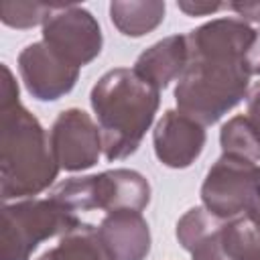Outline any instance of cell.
<instances>
[{
	"mask_svg": "<svg viewBox=\"0 0 260 260\" xmlns=\"http://www.w3.org/2000/svg\"><path fill=\"white\" fill-rule=\"evenodd\" d=\"M59 175L49 134L20 104H0V193L24 199L43 193Z\"/></svg>",
	"mask_w": 260,
	"mask_h": 260,
	"instance_id": "7a4b0ae2",
	"label": "cell"
},
{
	"mask_svg": "<svg viewBox=\"0 0 260 260\" xmlns=\"http://www.w3.org/2000/svg\"><path fill=\"white\" fill-rule=\"evenodd\" d=\"M81 221L57 199H22L2 207L0 260H28L37 246L65 236Z\"/></svg>",
	"mask_w": 260,
	"mask_h": 260,
	"instance_id": "277c9868",
	"label": "cell"
},
{
	"mask_svg": "<svg viewBox=\"0 0 260 260\" xmlns=\"http://www.w3.org/2000/svg\"><path fill=\"white\" fill-rule=\"evenodd\" d=\"M254 260H260V254H258V256H256V258H254Z\"/></svg>",
	"mask_w": 260,
	"mask_h": 260,
	"instance_id": "603a6c76",
	"label": "cell"
},
{
	"mask_svg": "<svg viewBox=\"0 0 260 260\" xmlns=\"http://www.w3.org/2000/svg\"><path fill=\"white\" fill-rule=\"evenodd\" d=\"M223 225L225 219L197 205L181 215L175 234L191 260H236L228 248Z\"/></svg>",
	"mask_w": 260,
	"mask_h": 260,
	"instance_id": "7c38bea8",
	"label": "cell"
},
{
	"mask_svg": "<svg viewBox=\"0 0 260 260\" xmlns=\"http://www.w3.org/2000/svg\"><path fill=\"white\" fill-rule=\"evenodd\" d=\"M250 217V221L260 230V177H258V187H256V193H254V199L248 207V211L244 213Z\"/></svg>",
	"mask_w": 260,
	"mask_h": 260,
	"instance_id": "7402d4cb",
	"label": "cell"
},
{
	"mask_svg": "<svg viewBox=\"0 0 260 260\" xmlns=\"http://www.w3.org/2000/svg\"><path fill=\"white\" fill-rule=\"evenodd\" d=\"M165 18V2L160 0H116L110 4V20L124 37H144L152 32Z\"/></svg>",
	"mask_w": 260,
	"mask_h": 260,
	"instance_id": "5bb4252c",
	"label": "cell"
},
{
	"mask_svg": "<svg viewBox=\"0 0 260 260\" xmlns=\"http://www.w3.org/2000/svg\"><path fill=\"white\" fill-rule=\"evenodd\" d=\"M246 116L260 128V81L246 95Z\"/></svg>",
	"mask_w": 260,
	"mask_h": 260,
	"instance_id": "ffe728a7",
	"label": "cell"
},
{
	"mask_svg": "<svg viewBox=\"0 0 260 260\" xmlns=\"http://www.w3.org/2000/svg\"><path fill=\"white\" fill-rule=\"evenodd\" d=\"M49 144L59 169L69 173L91 169L104 152L100 126L79 108H67L55 118L49 130Z\"/></svg>",
	"mask_w": 260,
	"mask_h": 260,
	"instance_id": "ba28073f",
	"label": "cell"
},
{
	"mask_svg": "<svg viewBox=\"0 0 260 260\" xmlns=\"http://www.w3.org/2000/svg\"><path fill=\"white\" fill-rule=\"evenodd\" d=\"M223 154H234L252 162L260 160V128L248 116L230 118L219 130Z\"/></svg>",
	"mask_w": 260,
	"mask_h": 260,
	"instance_id": "2e32d148",
	"label": "cell"
},
{
	"mask_svg": "<svg viewBox=\"0 0 260 260\" xmlns=\"http://www.w3.org/2000/svg\"><path fill=\"white\" fill-rule=\"evenodd\" d=\"M59 6L61 4L45 2H4L0 6V20L12 28H32L37 24H45Z\"/></svg>",
	"mask_w": 260,
	"mask_h": 260,
	"instance_id": "e0dca14e",
	"label": "cell"
},
{
	"mask_svg": "<svg viewBox=\"0 0 260 260\" xmlns=\"http://www.w3.org/2000/svg\"><path fill=\"white\" fill-rule=\"evenodd\" d=\"M61 205L69 211H142L150 201V183L144 175L132 169H114L100 175L71 177L59 183L53 193Z\"/></svg>",
	"mask_w": 260,
	"mask_h": 260,
	"instance_id": "5b68a950",
	"label": "cell"
},
{
	"mask_svg": "<svg viewBox=\"0 0 260 260\" xmlns=\"http://www.w3.org/2000/svg\"><path fill=\"white\" fill-rule=\"evenodd\" d=\"M18 73L26 91L39 102L67 95L79 79V69L61 59L45 41L30 43L20 51Z\"/></svg>",
	"mask_w": 260,
	"mask_h": 260,
	"instance_id": "9c48e42d",
	"label": "cell"
},
{
	"mask_svg": "<svg viewBox=\"0 0 260 260\" xmlns=\"http://www.w3.org/2000/svg\"><path fill=\"white\" fill-rule=\"evenodd\" d=\"M187 63H189L187 35H171L144 49L138 55L132 69L144 81H148L160 91L171 81L181 79Z\"/></svg>",
	"mask_w": 260,
	"mask_h": 260,
	"instance_id": "4fadbf2b",
	"label": "cell"
},
{
	"mask_svg": "<svg viewBox=\"0 0 260 260\" xmlns=\"http://www.w3.org/2000/svg\"><path fill=\"white\" fill-rule=\"evenodd\" d=\"M108 260H144L150 252V228L140 211H110L98 225Z\"/></svg>",
	"mask_w": 260,
	"mask_h": 260,
	"instance_id": "8fae6325",
	"label": "cell"
},
{
	"mask_svg": "<svg viewBox=\"0 0 260 260\" xmlns=\"http://www.w3.org/2000/svg\"><path fill=\"white\" fill-rule=\"evenodd\" d=\"M258 177L260 167L256 162L234 154H221L203 179V207L221 219L244 215L254 199Z\"/></svg>",
	"mask_w": 260,
	"mask_h": 260,
	"instance_id": "8992f818",
	"label": "cell"
},
{
	"mask_svg": "<svg viewBox=\"0 0 260 260\" xmlns=\"http://www.w3.org/2000/svg\"><path fill=\"white\" fill-rule=\"evenodd\" d=\"M230 10H234L244 22H260V0H242V2H230Z\"/></svg>",
	"mask_w": 260,
	"mask_h": 260,
	"instance_id": "d6986e66",
	"label": "cell"
},
{
	"mask_svg": "<svg viewBox=\"0 0 260 260\" xmlns=\"http://www.w3.org/2000/svg\"><path fill=\"white\" fill-rule=\"evenodd\" d=\"M106 160H122L134 154L150 128L160 91L144 81L134 69L116 67L104 73L89 93Z\"/></svg>",
	"mask_w": 260,
	"mask_h": 260,
	"instance_id": "6da1fadb",
	"label": "cell"
},
{
	"mask_svg": "<svg viewBox=\"0 0 260 260\" xmlns=\"http://www.w3.org/2000/svg\"><path fill=\"white\" fill-rule=\"evenodd\" d=\"M43 41L67 63L81 69L91 63L104 45L95 16L75 4H61L43 24Z\"/></svg>",
	"mask_w": 260,
	"mask_h": 260,
	"instance_id": "52a82bcc",
	"label": "cell"
},
{
	"mask_svg": "<svg viewBox=\"0 0 260 260\" xmlns=\"http://www.w3.org/2000/svg\"><path fill=\"white\" fill-rule=\"evenodd\" d=\"M250 77L242 55L189 49V63L175 87L177 108L199 124L211 126L248 95Z\"/></svg>",
	"mask_w": 260,
	"mask_h": 260,
	"instance_id": "3957f363",
	"label": "cell"
},
{
	"mask_svg": "<svg viewBox=\"0 0 260 260\" xmlns=\"http://www.w3.org/2000/svg\"><path fill=\"white\" fill-rule=\"evenodd\" d=\"M37 260H108V258L98 240V228L81 221L77 228L61 236L59 244L43 252Z\"/></svg>",
	"mask_w": 260,
	"mask_h": 260,
	"instance_id": "9a60e30c",
	"label": "cell"
},
{
	"mask_svg": "<svg viewBox=\"0 0 260 260\" xmlns=\"http://www.w3.org/2000/svg\"><path fill=\"white\" fill-rule=\"evenodd\" d=\"M205 126L179 110H167L152 130L156 158L169 169L191 167L205 146Z\"/></svg>",
	"mask_w": 260,
	"mask_h": 260,
	"instance_id": "30bf717a",
	"label": "cell"
},
{
	"mask_svg": "<svg viewBox=\"0 0 260 260\" xmlns=\"http://www.w3.org/2000/svg\"><path fill=\"white\" fill-rule=\"evenodd\" d=\"M246 61H248L250 73L252 75H260V30H256V39H254V43H252V47L248 51Z\"/></svg>",
	"mask_w": 260,
	"mask_h": 260,
	"instance_id": "44dd1931",
	"label": "cell"
},
{
	"mask_svg": "<svg viewBox=\"0 0 260 260\" xmlns=\"http://www.w3.org/2000/svg\"><path fill=\"white\" fill-rule=\"evenodd\" d=\"M177 6L187 16H205V14H213L221 8H228V4H223V2H193V0H179Z\"/></svg>",
	"mask_w": 260,
	"mask_h": 260,
	"instance_id": "ac0fdd59",
	"label": "cell"
}]
</instances>
